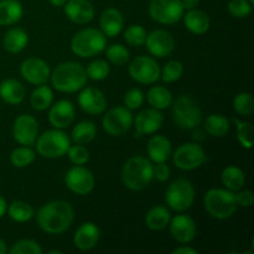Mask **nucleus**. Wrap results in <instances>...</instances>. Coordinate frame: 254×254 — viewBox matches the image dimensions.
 Here are the masks:
<instances>
[{
	"label": "nucleus",
	"mask_w": 254,
	"mask_h": 254,
	"mask_svg": "<svg viewBox=\"0 0 254 254\" xmlns=\"http://www.w3.org/2000/svg\"><path fill=\"white\" fill-rule=\"evenodd\" d=\"M36 220L37 225L44 232L49 235H61L73 223L74 210L67 201H50L37 211Z\"/></svg>",
	"instance_id": "f257e3e1"
},
{
	"label": "nucleus",
	"mask_w": 254,
	"mask_h": 254,
	"mask_svg": "<svg viewBox=\"0 0 254 254\" xmlns=\"http://www.w3.org/2000/svg\"><path fill=\"white\" fill-rule=\"evenodd\" d=\"M134 117L130 109L127 107L118 106L109 109L102 119V128L108 135L119 138L128 133L133 127Z\"/></svg>",
	"instance_id": "9d476101"
},
{
	"label": "nucleus",
	"mask_w": 254,
	"mask_h": 254,
	"mask_svg": "<svg viewBox=\"0 0 254 254\" xmlns=\"http://www.w3.org/2000/svg\"><path fill=\"white\" fill-rule=\"evenodd\" d=\"M64 11L68 20L78 25L88 24L94 17V6L88 0H67Z\"/></svg>",
	"instance_id": "412c9836"
},
{
	"label": "nucleus",
	"mask_w": 254,
	"mask_h": 254,
	"mask_svg": "<svg viewBox=\"0 0 254 254\" xmlns=\"http://www.w3.org/2000/svg\"><path fill=\"white\" fill-rule=\"evenodd\" d=\"M64 184L71 192L78 196H86L93 191L96 179L93 173L83 165H74L64 175Z\"/></svg>",
	"instance_id": "ddd939ff"
},
{
	"label": "nucleus",
	"mask_w": 254,
	"mask_h": 254,
	"mask_svg": "<svg viewBox=\"0 0 254 254\" xmlns=\"http://www.w3.org/2000/svg\"><path fill=\"white\" fill-rule=\"evenodd\" d=\"M185 12L181 0H151L149 15L161 25H173L183 19Z\"/></svg>",
	"instance_id": "f8f14e48"
},
{
	"label": "nucleus",
	"mask_w": 254,
	"mask_h": 254,
	"mask_svg": "<svg viewBox=\"0 0 254 254\" xmlns=\"http://www.w3.org/2000/svg\"><path fill=\"white\" fill-rule=\"evenodd\" d=\"M175 166L184 171H192L201 168L207 161L205 149L196 141H188L178 146L173 154Z\"/></svg>",
	"instance_id": "1a4fd4ad"
},
{
	"label": "nucleus",
	"mask_w": 254,
	"mask_h": 254,
	"mask_svg": "<svg viewBox=\"0 0 254 254\" xmlns=\"http://www.w3.org/2000/svg\"><path fill=\"white\" fill-rule=\"evenodd\" d=\"M36 151L45 159H59L67 154L71 146V138L64 129H50L36 139Z\"/></svg>",
	"instance_id": "0eeeda50"
},
{
	"label": "nucleus",
	"mask_w": 254,
	"mask_h": 254,
	"mask_svg": "<svg viewBox=\"0 0 254 254\" xmlns=\"http://www.w3.org/2000/svg\"><path fill=\"white\" fill-rule=\"evenodd\" d=\"M49 254H64V252L62 251H59V250H52V251H49L47 252Z\"/></svg>",
	"instance_id": "6e6d98bb"
},
{
	"label": "nucleus",
	"mask_w": 254,
	"mask_h": 254,
	"mask_svg": "<svg viewBox=\"0 0 254 254\" xmlns=\"http://www.w3.org/2000/svg\"><path fill=\"white\" fill-rule=\"evenodd\" d=\"M205 130L215 138H223L228 134L231 128L230 121L222 114H210L205 119Z\"/></svg>",
	"instance_id": "473e14b6"
},
{
	"label": "nucleus",
	"mask_w": 254,
	"mask_h": 254,
	"mask_svg": "<svg viewBox=\"0 0 254 254\" xmlns=\"http://www.w3.org/2000/svg\"><path fill=\"white\" fill-rule=\"evenodd\" d=\"M97 135V127L91 121H82L77 123L72 129L71 139L76 144L86 145L94 140Z\"/></svg>",
	"instance_id": "2f4dec72"
},
{
	"label": "nucleus",
	"mask_w": 254,
	"mask_h": 254,
	"mask_svg": "<svg viewBox=\"0 0 254 254\" xmlns=\"http://www.w3.org/2000/svg\"><path fill=\"white\" fill-rule=\"evenodd\" d=\"M171 254H198V251L196 248L189 247V246H180V247L175 248L171 251Z\"/></svg>",
	"instance_id": "8fccbe9b"
},
{
	"label": "nucleus",
	"mask_w": 254,
	"mask_h": 254,
	"mask_svg": "<svg viewBox=\"0 0 254 254\" xmlns=\"http://www.w3.org/2000/svg\"><path fill=\"white\" fill-rule=\"evenodd\" d=\"M106 56L108 61L114 66H124L126 64H128L129 59H130V52L124 45L114 44L107 47Z\"/></svg>",
	"instance_id": "4c0bfd02"
},
{
	"label": "nucleus",
	"mask_w": 254,
	"mask_h": 254,
	"mask_svg": "<svg viewBox=\"0 0 254 254\" xmlns=\"http://www.w3.org/2000/svg\"><path fill=\"white\" fill-rule=\"evenodd\" d=\"M12 136L20 145H35L39 136V122L31 114H20L12 124Z\"/></svg>",
	"instance_id": "4468645a"
},
{
	"label": "nucleus",
	"mask_w": 254,
	"mask_h": 254,
	"mask_svg": "<svg viewBox=\"0 0 254 254\" xmlns=\"http://www.w3.org/2000/svg\"><path fill=\"white\" fill-rule=\"evenodd\" d=\"M164 123V116L161 111L155 108L143 109L140 113L136 114L134 118L133 124L135 127L136 136L143 135H153L159 129L161 128Z\"/></svg>",
	"instance_id": "6ab92c4d"
},
{
	"label": "nucleus",
	"mask_w": 254,
	"mask_h": 254,
	"mask_svg": "<svg viewBox=\"0 0 254 254\" xmlns=\"http://www.w3.org/2000/svg\"><path fill=\"white\" fill-rule=\"evenodd\" d=\"M195 198V188L186 179H178L173 181L166 189V205L176 212H185L189 208L192 207Z\"/></svg>",
	"instance_id": "6e6552de"
},
{
	"label": "nucleus",
	"mask_w": 254,
	"mask_h": 254,
	"mask_svg": "<svg viewBox=\"0 0 254 254\" xmlns=\"http://www.w3.org/2000/svg\"><path fill=\"white\" fill-rule=\"evenodd\" d=\"M236 129H237V139L241 146L245 149H252L253 146V126L251 122L240 121L238 118H233Z\"/></svg>",
	"instance_id": "e433bc0d"
},
{
	"label": "nucleus",
	"mask_w": 254,
	"mask_h": 254,
	"mask_svg": "<svg viewBox=\"0 0 254 254\" xmlns=\"http://www.w3.org/2000/svg\"><path fill=\"white\" fill-rule=\"evenodd\" d=\"M20 73L22 78L34 86L46 84L50 81L51 68L49 64L39 57H29L20 64Z\"/></svg>",
	"instance_id": "2eb2a0df"
},
{
	"label": "nucleus",
	"mask_w": 254,
	"mask_h": 254,
	"mask_svg": "<svg viewBox=\"0 0 254 254\" xmlns=\"http://www.w3.org/2000/svg\"><path fill=\"white\" fill-rule=\"evenodd\" d=\"M185 27L195 35H203L208 31L211 26V20L208 15L197 7L189 10L185 15H183Z\"/></svg>",
	"instance_id": "a878e982"
},
{
	"label": "nucleus",
	"mask_w": 254,
	"mask_h": 254,
	"mask_svg": "<svg viewBox=\"0 0 254 254\" xmlns=\"http://www.w3.org/2000/svg\"><path fill=\"white\" fill-rule=\"evenodd\" d=\"M171 175L170 168L165 163H156L153 168V178L159 183H166Z\"/></svg>",
	"instance_id": "de8ad7c7"
},
{
	"label": "nucleus",
	"mask_w": 254,
	"mask_h": 254,
	"mask_svg": "<svg viewBox=\"0 0 254 254\" xmlns=\"http://www.w3.org/2000/svg\"><path fill=\"white\" fill-rule=\"evenodd\" d=\"M30 103H31V107L35 111H46L54 103V92L46 84L37 86L32 91L31 97H30Z\"/></svg>",
	"instance_id": "72a5a7b5"
},
{
	"label": "nucleus",
	"mask_w": 254,
	"mask_h": 254,
	"mask_svg": "<svg viewBox=\"0 0 254 254\" xmlns=\"http://www.w3.org/2000/svg\"><path fill=\"white\" fill-rule=\"evenodd\" d=\"M49 109V122L54 128L66 129L74 122L76 111L73 103L68 99H60L52 103Z\"/></svg>",
	"instance_id": "aec40b11"
},
{
	"label": "nucleus",
	"mask_w": 254,
	"mask_h": 254,
	"mask_svg": "<svg viewBox=\"0 0 254 254\" xmlns=\"http://www.w3.org/2000/svg\"><path fill=\"white\" fill-rule=\"evenodd\" d=\"M78 106L89 116H99L106 112L107 98L101 89L96 87H83L78 94Z\"/></svg>",
	"instance_id": "f3484780"
},
{
	"label": "nucleus",
	"mask_w": 254,
	"mask_h": 254,
	"mask_svg": "<svg viewBox=\"0 0 254 254\" xmlns=\"http://www.w3.org/2000/svg\"><path fill=\"white\" fill-rule=\"evenodd\" d=\"M29 44V35L21 27H12L5 32L2 46L10 54H20Z\"/></svg>",
	"instance_id": "bb28decb"
},
{
	"label": "nucleus",
	"mask_w": 254,
	"mask_h": 254,
	"mask_svg": "<svg viewBox=\"0 0 254 254\" xmlns=\"http://www.w3.org/2000/svg\"><path fill=\"white\" fill-rule=\"evenodd\" d=\"M7 252V248H6V243L4 242V240L0 238V254H5Z\"/></svg>",
	"instance_id": "5fc2aeb1"
},
{
	"label": "nucleus",
	"mask_w": 254,
	"mask_h": 254,
	"mask_svg": "<svg viewBox=\"0 0 254 254\" xmlns=\"http://www.w3.org/2000/svg\"><path fill=\"white\" fill-rule=\"evenodd\" d=\"M86 68L74 61H66L51 71L50 81L56 91L62 93H76L87 83Z\"/></svg>",
	"instance_id": "f03ea898"
},
{
	"label": "nucleus",
	"mask_w": 254,
	"mask_h": 254,
	"mask_svg": "<svg viewBox=\"0 0 254 254\" xmlns=\"http://www.w3.org/2000/svg\"><path fill=\"white\" fill-rule=\"evenodd\" d=\"M237 193H235L236 202H237V206H241V207H252L254 202V196L253 192L251 190H238L236 191Z\"/></svg>",
	"instance_id": "09e8293b"
},
{
	"label": "nucleus",
	"mask_w": 254,
	"mask_h": 254,
	"mask_svg": "<svg viewBox=\"0 0 254 254\" xmlns=\"http://www.w3.org/2000/svg\"><path fill=\"white\" fill-rule=\"evenodd\" d=\"M181 4H183L184 10H192L196 9L200 4V0H181Z\"/></svg>",
	"instance_id": "3c124183"
},
{
	"label": "nucleus",
	"mask_w": 254,
	"mask_h": 254,
	"mask_svg": "<svg viewBox=\"0 0 254 254\" xmlns=\"http://www.w3.org/2000/svg\"><path fill=\"white\" fill-rule=\"evenodd\" d=\"M101 238V230L93 222H84L78 226L73 236V243L79 251H91L98 245Z\"/></svg>",
	"instance_id": "4be33fe9"
},
{
	"label": "nucleus",
	"mask_w": 254,
	"mask_h": 254,
	"mask_svg": "<svg viewBox=\"0 0 254 254\" xmlns=\"http://www.w3.org/2000/svg\"><path fill=\"white\" fill-rule=\"evenodd\" d=\"M107 36L98 29L86 27L73 35L71 40V50L76 56L89 59L106 50Z\"/></svg>",
	"instance_id": "39448f33"
},
{
	"label": "nucleus",
	"mask_w": 254,
	"mask_h": 254,
	"mask_svg": "<svg viewBox=\"0 0 254 254\" xmlns=\"http://www.w3.org/2000/svg\"><path fill=\"white\" fill-rule=\"evenodd\" d=\"M248 1H250V2H252V4H253V2H254V0H248Z\"/></svg>",
	"instance_id": "4d7b16f0"
},
{
	"label": "nucleus",
	"mask_w": 254,
	"mask_h": 254,
	"mask_svg": "<svg viewBox=\"0 0 254 254\" xmlns=\"http://www.w3.org/2000/svg\"><path fill=\"white\" fill-rule=\"evenodd\" d=\"M66 1H67V0H49L50 4L54 5V6H56V7L64 6V5L66 4Z\"/></svg>",
	"instance_id": "864d4df0"
},
{
	"label": "nucleus",
	"mask_w": 254,
	"mask_h": 254,
	"mask_svg": "<svg viewBox=\"0 0 254 254\" xmlns=\"http://www.w3.org/2000/svg\"><path fill=\"white\" fill-rule=\"evenodd\" d=\"M146 153L151 163H166L173 154L171 141L165 135L155 134L148 140Z\"/></svg>",
	"instance_id": "5701e85b"
},
{
	"label": "nucleus",
	"mask_w": 254,
	"mask_h": 254,
	"mask_svg": "<svg viewBox=\"0 0 254 254\" xmlns=\"http://www.w3.org/2000/svg\"><path fill=\"white\" fill-rule=\"evenodd\" d=\"M10 254H41L42 248L34 240H20L9 250Z\"/></svg>",
	"instance_id": "37998d69"
},
{
	"label": "nucleus",
	"mask_w": 254,
	"mask_h": 254,
	"mask_svg": "<svg viewBox=\"0 0 254 254\" xmlns=\"http://www.w3.org/2000/svg\"><path fill=\"white\" fill-rule=\"evenodd\" d=\"M146 101L151 108L158 111L168 109L174 101L173 93L164 86H154L146 93Z\"/></svg>",
	"instance_id": "7c9ffc66"
},
{
	"label": "nucleus",
	"mask_w": 254,
	"mask_h": 254,
	"mask_svg": "<svg viewBox=\"0 0 254 254\" xmlns=\"http://www.w3.org/2000/svg\"><path fill=\"white\" fill-rule=\"evenodd\" d=\"M24 7L19 0H0V26H10L20 21Z\"/></svg>",
	"instance_id": "cd10ccee"
},
{
	"label": "nucleus",
	"mask_w": 254,
	"mask_h": 254,
	"mask_svg": "<svg viewBox=\"0 0 254 254\" xmlns=\"http://www.w3.org/2000/svg\"><path fill=\"white\" fill-rule=\"evenodd\" d=\"M233 109L240 116L250 117L254 112L253 96L250 92H241L233 99Z\"/></svg>",
	"instance_id": "ea45409f"
},
{
	"label": "nucleus",
	"mask_w": 254,
	"mask_h": 254,
	"mask_svg": "<svg viewBox=\"0 0 254 254\" xmlns=\"http://www.w3.org/2000/svg\"><path fill=\"white\" fill-rule=\"evenodd\" d=\"M170 235L180 245H189L192 242L197 233V226L190 215H178L169 223Z\"/></svg>",
	"instance_id": "a211bd4d"
},
{
	"label": "nucleus",
	"mask_w": 254,
	"mask_h": 254,
	"mask_svg": "<svg viewBox=\"0 0 254 254\" xmlns=\"http://www.w3.org/2000/svg\"><path fill=\"white\" fill-rule=\"evenodd\" d=\"M26 96L25 86L15 78H6L0 82V98L9 106H17Z\"/></svg>",
	"instance_id": "393cba45"
},
{
	"label": "nucleus",
	"mask_w": 254,
	"mask_h": 254,
	"mask_svg": "<svg viewBox=\"0 0 254 254\" xmlns=\"http://www.w3.org/2000/svg\"><path fill=\"white\" fill-rule=\"evenodd\" d=\"M228 12L236 19H243L250 16L252 12V2L248 0H231L227 5Z\"/></svg>",
	"instance_id": "a18cd8bd"
},
{
	"label": "nucleus",
	"mask_w": 254,
	"mask_h": 254,
	"mask_svg": "<svg viewBox=\"0 0 254 254\" xmlns=\"http://www.w3.org/2000/svg\"><path fill=\"white\" fill-rule=\"evenodd\" d=\"M145 46L151 56L164 59L170 56L175 50V40L169 31L158 29L146 35Z\"/></svg>",
	"instance_id": "dca6fc26"
},
{
	"label": "nucleus",
	"mask_w": 254,
	"mask_h": 254,
	"mask_svg": "<svg viewBox=\"0 0 254 254\" xmlns=\"http://www.w3.org/2000/svg\"><path fill=\"white\" fill-rule=\"evenodd\" d=\"M171 116L176 126L184 130L198 128L203 121L202 111L197 102L188 94H181L171 104Z\"/></svg>",
	"instance_id": "20e7f679"
},
{
	"label": "nucleus",
	"mask_w": 254,
	"mask_h": 254,
	"mask_svg": "<svg viewBox=\"0 0 254 254\" xmlns=\"http://www.w3.org/2000/svg\"><path fill=\"white\" fill-rule=\"evenodd\" d=\"M203 207L216 220H228L237 211L235 192L227 189H211L203 197Z\"/></svg>",
	"instance_id": "423d86ee"
},
{
	"label": "nucleus",
	"mask_w": 254,
	"mask_h": 254,
	"mask_svg": "<svg viewBox=\"0 0 254 254\" xmlns=\"http://www.w3.org/2000/svg\"><path fill=\"white\" fill-rule=\"evenodd\" d=\"M87 77L92 81H104L111 73V67L109 64L104 60H94L89 62L86 67Z\"/></svg>",
	"instance_id": "58836bf2"
},
{
	"label": "nucleus",
	"mask_w": 254,
	"mask_h": 254,
	"mask_svg": "<svg viewBox=\"0 0 254 254\" xmlns=\"http://www.w3.org/2000/svg\"><path fill=\"white\" fill-rule=\"evenodd\" d=\"M144 93L141 89L139 88H131L124 96V107H127L130 111H135L139 109L144 103Z\"/></svg>",
	"instance_id": "49530a36"
},
{
	"label": "nucleus",
	"mask_w": 254,
	"mask_h": 254,
	"mask_svg": "<svg viewBox=\"0 0 254 254\" xmlns=\"http://www.w3.org/2000/svg\"><path fill=\"white\" fill-rule=\"evenodd\" d=\"M160 66L151 56H138L129 64V76L141 84H154L160 79Z\"/></svg>",
	"instance_id": "9b49d317"
},
{
	"label": "nucleus",
	"mask_w": 254,
	"mask_h": 254,
	"mask_svg": "<svg viewBox=\"0 0 254 254\" xmlns=\"http://www.w3.org/2000/svg\"><path fill=\"white\" fill-rule=\"evenodd\" d=\"M146 35L148 32L141 25H130L124 31V40L129 46L140 47L145 44Z\"/></svg>",
	"instance_id": "79ce46f5"
},
{
	"label": "nucleus",
	"mask_w": 254,
	"mask_h": 254,
	"mask_svg": "<svg viewBox=\"0 0 254 254\" xmlns=\"http://www.w3.org/2000/svg\"><path fill=\"white\" fill-rule=\"evenodd\" d=\"M171 220V213L165 206H154L146 212L145 225L151 231H163L169 226Z\"/></svg>",
	"instance_id": "c85d7f7f"
},
{
	"label": "nucleus",
	"mask_w": 254,
	"mask_h": 254,
	"mask_svg": "<svg viewBox=\"0 0 254 254\" xmlns=\"http://www.w3.org/2000/svg\"><path fill=\"white\" fill-rule=\"evenodd\" d=\"M7 205H9V203H7L6 198L2 197V196L0 195V218H2L5 215H6Z\"/></svg>",
	"instance_id": "603ef678"
},
{
	"label": "nucleus",
	"mask_w": 254,
	"mask_h": 254,
	"mask_svg": "<svg viewBox=\"0 0 254 254\" xmlns=\"http://www.w3.org/2000/svg\"><path fill=\"white\" fill-rule=\"evenodd\" d=\"M36 158V153L31 149V146L21 145L19 148L14 149L10 154V163L15 166V168H26V166L31 165Z\"/></svg>",
	"instance_id": "c9c22d12"
},
{
	"label": "nucleus",
	"mask_w": 254,
	"mask_h": 254,
	"mask_svg": "<svg viewBox=\"0 0 254 254\" xmlns=\"http://www.w3.org/2000/svg\"><path fill=\"white\" fill-rule=\"evenodd\" d=\"M99 27L107 37L118 36L124 29L123 14L116 7H108L99 17Z\"/></svg>",
	"instance_id": "b1692460"
},
{
	"label": "nucleus",
	"mask_w": 254,
	"mask_h": 254,
	"mask_svg": "<svg viewBox=\"0 0 254 254\" xmlns=\"http://www.w3.org/2000/svg\"><path fill=\"white\" fill-rule=\"evenodd\" d=\"M221 181L227 190L236 192V191L245 188L246 174L238 166L228 165L221 173Z\"/></svg>",
	"instance_id": "c756f323"
},
{
	"label": "nucleus",
	"mask_w": 254,
	"mask_h": 254,
	"mask_svg": "<svg viewBox=\"0 0 254 254\" xmlns=\"http://www.w3.org/2000/svg\"><path fill=\"white\" fill-rule=\"evenodd\" d=\"M7 215L12 221L19 223L29 222L32 220L35 216V210L30 203L25 202V201H14L10 205H7Z\"/></svg>",
	"instance_id": "f704fd0d"
},
{
	"label": "nucleus",
	"mask_w": 254,
	"mask_h": 254,
	"mask_svg": "<svg viewBox=\"0 0 254 254\" xmlns=\"http://www.w3.org/2000/svg\"><path fill=\"white\" fill-rule=\"evenodd\" d=\"M153 163L141 155L133 156L122 168V183L130 191H141L153 181Z\"/></svg>",
	"instance_id": "7ed1b4c3"
},
{
	"label": "nucleus",
	"mask_w": 254,
	"mask_h": 254,
	"mask_svg": "<svg viewBox=\"0 0 254 254\" xmlns=\"http://www.w3.org/2000/svg\"><path fill=\"white\" fill-rule=\"evenodd\" d=\"M67 156H68L69 161L73 165H86L89 161V150L84 145L81 144H76V145H71L67 150Z\"/></svg>",
	"instance_id": "c03bdc74"
},
{
	"label": "nucleus",
	"mask_w": 254,
	"mask_h": 254,
	"mask_svg": "<svg viewBox=\"0 0 254 254\" xmlns=\"http://www.w3.org/2000/svg\"><path fill=\"white\" fill-rule=\"evenodd\" d=\"M184 74V66L178 60H171L169 61L163 69H160V78L165 83H174L179 81Z\"/></svg>",
	"instance_id": "a19ab883"
}]
</instances>
